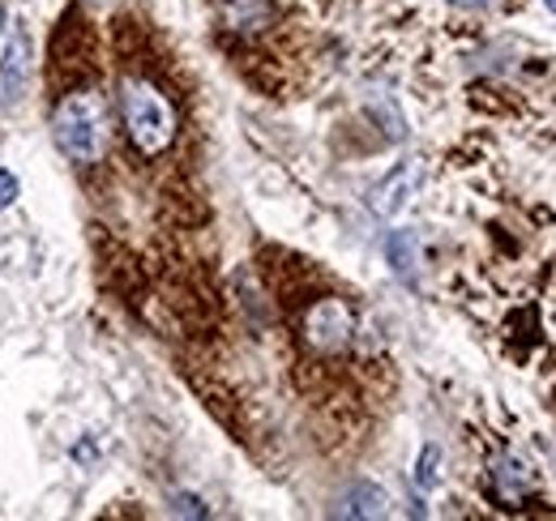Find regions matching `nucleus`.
Masks as SVG:
<instances>
[{
    "mask_svg": "<svg viewBox=\"0 0 556 521\" xmlns=\"http://www.w3.org/2000/svg\"><path fill=\"white\" fill-rule=\"evenodd\" d=\"M52 137L61 145V154L90 167L103 158L108 137H112V120H108V99L99 90H73L56 103L52 112Z\"/></svg>",
    "mask_w": 556,
    "mask_h": 521,
    "instance_id": "obj_1",
    "label": "nucleus"
},
{
    "mask_svg": "<svg viewBox=\"0 0 556 521\" xmlns=\"http://www.w3.org/2000/svg\"><path fill=\"white\" fill-rule=\"evenodd\" d=\"M121 103H125V129L134 137V145L141 154H163L176 137V112L163 99V90L141 77H129L121 86Z\"/></svg>",
    "mask_w": 556,
    "mask_h": 521,
    "instance_id": "obj_2",
    "label": "nucleus"
},
{
    "mask_svg": "<svg viewBox=\"0 0 556 521\" xmlns=\"http://www.w3.org/2000/svg\"><path fill=\"white\" fill-rule=\"evenodd\" d=\"M351 333H355V317H351V308L343 300H321V304H313L308 317H304V338H308V346H317V351H339V346H348Z\"/></svg>",
    "mask_w": 556,
    "mask_h": 521,
    "instance_id": "obj_3",
    "label": "nucleus"
},
{
    "mask_svg": "<svg viewBox=\"0 0 556 521\" xmlns=\"http://www.w3.org/2000/svg\"><path fill=\"white\" fill-rule=\"evenodd\" d=\"M419 185H424V163L419 158H407V163H399L377 189L368 196V205H372V214H381V218H394L412 196L419 193Z\"/></svg>",
    "mask_w": 556,
    "mask_h": 521,
    "instance_id": "obj_4",
    "label": "nucleus"
},
{
    "mask_svg": "<svg viewBox=\"0 0 556 521\" xmlns=\"http://www.w3.org/2000/svg\"><path fill=\"white\" fill-rule=\"evenodd\" d=\"M26 77H30V39L22 30H13L0 52V107H13L22 99Z\"/></svg>",
    "mask_w": 556,
    "mask_h": 521,
    "instance_id": "obj_5",
    "label": "nucleus"
},
{
    "mask_svg": "<svg viewBox=\"0 0 556 521\" xmlns=\"http://www.w3.org/2000/svg\"><path fill=\"white\" fill-rule=\"evenodd\" d=\"M535 470L522 461L518 454H496L492 457V487H496V496L501 500H522V496H531L535 492Z\"/></svg>",
    "mask_w": 556,
    "mask_h": 521,
    "instance_id": "obj_6",
    "label": "nucleus"
},
{
    "mask_svg": "<svg viewBox=\"0 0 556 521\" xmlns=\"http://www.w3.org/2000/svg\"><path fill=\"white\" fill-rule=\"evenodd\" d=\"M390 513V496L377 483H355L339 500V518H386Z\"/></svg>",
    "mask_w": 556,
    "mask_h": 521,
    "instance_id": "obj_7",
    "label": "nucleus"
},
{
    "mask_svg": "<svg viewBox=\"0 0 556 521\" xmlns=\"http://www.w3.org/2000/svg\"><path fill=\"white\" fill-rule=\"evenodd\" d=\"M386 257H390V269L403 278V282H416L419 278V236L416 231H394L386 240Z\"/></svg>",
    "mask_w": 556,
    "mask_h": 521,
    "instance_id": "obj_8",
    "label": "nucleus"
},
{
    "mask_svg": "<svg viewBox=\"0 0 556 521\" xmlns=\"http://www.w3.org/2000/svg\"><path fill=\"white\" fill-rule=\"evenodd\" d=\"M441 445H424V454H419V466H416V487L419 492H437L441 487Z\"/></svg>",
    "mask_w": 556,
    "mask_h": 521,
    "instance_id": "obj_9",
    "label": "nucleus"
},
{
    "mask_svg": "<svg viewBox=\"0 0 556 521\" xmlns=\"http://www.w3.org/2000/svg\"><path fill=\"white\" fill-rule=\"evenodd\" d=\"M172 513L176 518H206V505L198 496H172Z\"/></svg>",
    "mask_w": 556,
    "mask_h": 521,
    "instance_id": "obj_10",
    "label": "nucleus"
},
{
    "mask_svg": "<svg viewBox=\"0 0 556 521\" xmlns=\"http://www.w3.org/2000/svg\"><path fill=\"white\" fill-rule=\"evenodd\" d=\"M17 196H22V185H17V176L0 167V209H9Z\"/></svg>",
    "mask_w": 556,
    "mask_h": 521,
    "instance_id": "obj_11",
    "label": "nucleus"
},
{
    "mask_svg": "<svg viewBox=\"0 0 556 521\" xmlns=\"http://www.w3.org/2000/svg\"><path fill=\"white\" fill-rule=\"evenodd\" d=\"M458 9H467V13H488V9H496L501 0H454Z\"/></svg>",
    "mask_w": 556,
    "mask_h": 521,
    "instance_id": "obj_12",
    "label": "nucleus"
},
{
    "mask_svg": "<svg viewBox=\"0 0 556 521\" xmlns=\"http://www.w3.org/2000/svg\"><path fill=\"white\" fill-rule=\"evenodd\" d=\"M544 4H548V9H553V13H556V0H544Z\"/></svg>",
    "mask_w": 556,
    "mask_h": 521,
    "instance_id": "obj_13",
    "label": "nucleus"
}]
</instances>
